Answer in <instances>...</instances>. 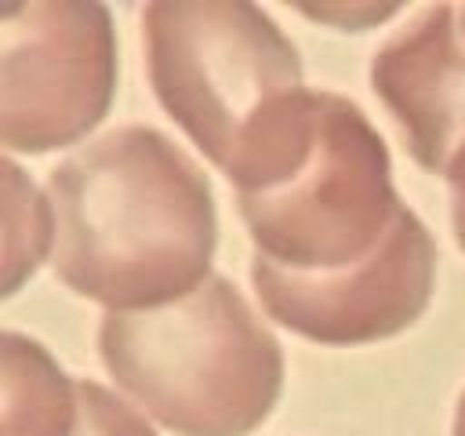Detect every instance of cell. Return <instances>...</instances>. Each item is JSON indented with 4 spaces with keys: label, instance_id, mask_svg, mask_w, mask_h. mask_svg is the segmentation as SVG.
Masks as SVG:
<instances>
[{
    "label": "cell",
    "instance_id": "1",
    "mask_svg": "<svg viewBox=\"0 0 465 436\" xmlns=\"http://www.w3.org/2000/svg\"><path fill=\"white\" fill-rule=\"evenodd\" d=\"M44 185L54 207L51 272L102 312L160 309L214 276V189L171 134L113 127L58 160Z\"/></svg>",
    "mask_w": 465,
    "mask_h": 436
},
{
    "label": "cell",
    "instance_id": "2",
    "mask_svg": "<svg viewBox=\"0 0 465 436\" xmlns=\"http://www.w3.org/2000/svg\"><path fill=\"white\" fill-rule=\"evenodd\" d=\"M160 109L236 196L287 182L312 153L323 87L291 33L251 0H153L138 15Z\"/></svg>",
    "mask_w": 465,
    "mask_h": 436
},
{
    "label": "cell",
    "instance_id": "3",
    "mask_svg": "<svg viewBox=\"0 0 465 436\" xmlns=\"http://www.w3.org/2000/svg\"><path fill=\"white\" fill-rule=\"evenodd\" d=\"M98 360L113 389L171 436H251L283 396V345L222 272L142 312H102Z\"/></svg>",
    "mask_w": 465,
    "mask_h": 436
},
{
    "label": "cell",
    "instance_id": "4",
    "mask_svg": "<svg viewBox=\"0 0 465 436\" xmlns=\"http://www.w3.org/2000/svg\"><path fill=\"white\" fill-rule=\"evenodd\" d=\"M403 207L385 138L338 91H323L309 160L287 182L236 196L251 254L298 272L363 262L389 236Z\"/></svg>",
    "mask_w": 465,
    "mask_h": 436
},
{
    "label": "cell",
    "instance_id": "5",
    "mask_svg": "<svg viewBox=\"0 0 465 436\" xmlns=\"http://www.w3.org/2000/svg\"><path fill=\"white\" fill-rule=\"evenodd\" d=\"M120 84L113 11L98 0L0 4L4 156L80 149L109 116Z\"/></svg>",
    "mask_w": 465,
    "mask_h": 436
},
{
    "label": "cell",
    "instance_id": "6",
    "mask_svg": "<svg viewBox=\"0 0 465 436\" xmlns=\"http://www.w3.org/2000/svg\"><path fill=\"white\" fill-rule=\"evenodd\" d=\"M440 247L407 203L374 254L341 269L298 272L251 254L262 312L283 331L334 349L374 345L411 331L436 294Z\"/></svg>",
    "mask_w": 465,
    "mask_h": 436
},
{
    "label": "cell",
    "instance_id": "7",
    "mask_svg": "<svg viewBox=\"0 0 465 436\" xmlns=\"http://www.w3.org/2000/svg\"><path fill=\"white\" fill-rule=\"evenodd\" d=\"M367 80L392 116L411 160L447 174L465 145V29L461 4L418 7L371 54Z\"/></svg>",
    "mask_w": 465,
    "mask_h": 436
},
{
    "label": "cell",
    "instance_id": "8",
    "mask_svg": "<svg viewBox=\"0 0 465 436\" xmlns=\"http://www.w3.org/2000/svg\"><path fill=\"white\" fill-rule=\"evenodd\" d=\"M80 418V378L44 342L0 334V436H73Z\"/></svg>",
    "mask_w": 465,
    "mask_h": 436
},
{
    "label": "cell",
    "instance_id": "9",
    "mask_svg": "<svg viewBox=\"0 0 465 436\" xmlns=\"http://www.w3.org/2000/svg\"><path fill=\"white\" fill-rule=\"evenodd\" d=\"M0 294L15 298L54 254V207L47 185L33 182L15 156L0 160Z\"/></svg>",
    "mask_w": 465,
    "mask_h": 436
},
{
    "label": "cell",
    "instance_id": "10",
    "mask_svg": "<svg viewBox=\"0 0 465 436\" xmlns=\"http://www.w3.org/2000/svg\"><path fill=\"white\" fill-rule=\"evenodd\" d=\"M73 436H163V429H156L116 389L94 378H80V418Z\"/></svg>",
    "mask_w": 465,
    "mask_h": 436
},
{
    "label": "cell",
    "instance_id": "11",
    "mask_svg": "<svg viewBox=\"0 0 465 436\" xmlns=\"http://www.w3.org/2000/svg\"><path fill=\"white\" fill-rule=\"evenodd\" d=\"M291 11L334 33H371L411 15L407 4H389V0H309V4H291Z\"/></svg>",
    "mask_w": 465,
    "mask_h": 436
},
{
    "label": "cell",
    "instance_id": "12",
    "mask_svg": "<svg viewBox=\"0 0 465 436\" xmlns=\"http://www.w3.org/2000/svg\"><path fill=\"white\" fill-rule=\"evenodd\" d=\"M447 214H450V236L458 243V251L465 254V145L458 149V156L450 160L447 174Z\"/></svg>",
    "mask_w": 465,
    "mask_h": 436
},
{
    "label": "cell",
    "instance_id": "13",
    "mask_svg": "<svg viewBox=\"0 0 465 436\" xmlns=\"http://www.w3.org/2000/svg\"><path fill=\"white\" fill-rule=\"evenodd\" d=\"M450 436H465V389L454 403V418H450Z\"/></svg>",
    "mask_w": 465,
    "mask_h": 436
},
{
    "label": "cell",
    "instance_id": "14",
    "mask_svg": "<svg viewBox=\"0 0 465 436\" xmlns=\"http://www.w3.org/2000/svg\"><path fill=\"white\" fill-rule=\"evenodd\" d=\"M461 29H465V4H461Z\"/></svg>",
    "mask_w": 465,
    "mask_h": 436
}]
</instances>
